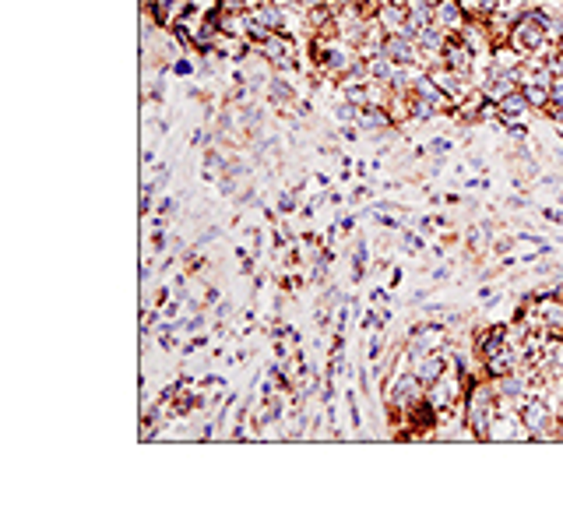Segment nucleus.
Masks as SVG:
<instances>
[{"instance_id": "nucleus-14", "label": "nucleus", "mask_w": 563, "mask_h": 532, "mask_svg": "<svg viewBox=\"0 0 563 532\" xmlns=\"http://www.w3.org/2000/svg\"><path fill=\"white\" fill-rule=\"evenodd\" d=\"M440 113V106L436 102H430V99H419V95H409V120H416V124H426V120H433Z\"/></svg>"}, {"instance_id": "nucleus-2", "label": "nucleus", "mask_w": 563, "mask_h": 532, "mask_svg": "<svg viewBox=\"0 0 563 532\" xmlns=\"http://www.w3.org/2000/svg\"><path fill=\"white\" fill-rule=\"evenodd\" d=\"M380 398L391 402V405H398V409H412L416 402L426 398V385L412 374V366H409V370H398L394 378H384Z\"/></svg>"}, {"instance_id": "nucleus-24", "label": "nucleus", "mask_w": 563, "mask_h": 532, "mask_svg": "<svg viewBox=\"0 0 563 532\" xmlns=\"http://www.w3.org/2000/svg\"><path fill=\"white\" fill-rule=\"evenodd\" d=\"M169 74H177V78H190V74H197V61H194V57H177L173 67H169Z\"/></svg>"}, {"instance_id": "nucleus-16", "label": "nucleus", "mask_w": 563, "mask_h": 532, "mask_svg": "<svg viewBox=\"0 0 563 532\" xmlns=\"http://www.w3.org/2000/svg\"><path fill=\"white\" fill-rule=\"evenodd\" d=\"M208 310L201 307V310H190L187 317H183V321H180V328H183V335H197V332H204L208 328Z\"/></svg>"}, {"instance_id": "nucleus-44", "label": "nucleus", "mask_w": 563, "mask_h": 532, "mask_svg": "<svg viewBox=\"0 0 563 532\" xmlns=\"http://www.w3.org/2000/svg\"><path fill=\"white\" fill-rule=\"evenodd\" d=\"M247 4H257V0H247Z\"/></svg>"}, {"instance_id": "nucleus-35", "label": "nucleus", "mask_w": 563, "mask_h": 532, "mask_svg": "<svg viewBox=\"0 0 563 532\" xmlns=\"http://www.w3.org/2000/svg\"><path fill=\"white\" fill-rule=\"evenodd\" d=\"M334 226H338V233H352L356 229V216H342Z\"/></svg>"}, {"instance_id": "nucleus-32", "label": "nucleus", "mask_w": 563, "mask_h": 532, "mask_svg": "<svg viewBox=\"0 0 563 532\" xmlns=\"http://www.w3.org/2000/svg\"><path fill=\"white\" fill-rule=\"evenodd\" d=\"M363 198H366V201H370V198H373V187H366V184H359V187H356V191H352V198H349V201H352V204H359V201H363Z\"/></svg>"}, {"instance_id": "nucleus-8", "label": "nucleus", "mask_w": 563, "mask_h": 532, "mask_svg": "<svg viewBox=\"0 0 563 532\" xmlns=\"http://www.w3.org/2000/svg\"><path fill=\"white\" fill-rule=\"evenodd\" d=\"M247 11H250L254 22L268 25L271 32H286V25H289V11L282 4H275V0H257V4H247Z\"/></svg>"}, {"instance_id": "nucleus-31", "label": "nucleus", "mask_w": 563, "mask_h": 532, "mask_svg": "<svg viewBox=\"0 0 563 532\" xmlns=\"http://www.w3.org/2000/svg\"><path fill=\"white\" fill-rule=\"evenodd\" d=\"M370 303H377V307H387V303H394V293H391V286H380V289H373V293H370Z\"/></svg>"}, {"instance_id": "nucleus-15", "label": "nucleus", "mask_w": 563, "mask_h": 532, "mask_svg": "<svg viewBox=\"0 0 563 532\" xmlns=\"http://www.w3.org/2000/svg\"><path fill=\"white\" fill-rule=\"evenodd\" d=\"M300 194L293 191V187H282L278 194H275V211L278 216H293V211H300V201H296Z\"/></svg>"}, {"instance_id": "nucleus-1", "label": "nucleus", "mask_w": 563, "mask_h": 532, "mask_svg": "<svg viewBox=\"0 0 563 532\" xmlns=\"http://www.w3.org/2000/svg\"><path fill=\"white\" fill-rule=\"evenodd\" d=\"M549 29L542 25V18L535 15V8H528L514 25H511V46L521 53V57H546L549 49Z\"/></svg>"}, {"instance_id": "nucleus-40", "label": "nucleus", "mask_w": 563, "mask_h": 532, "mask_svg": "<svg viewBox=\"0 0 563 532\" xmlns=\"http://www.w3.org/2000/svg\"><path fill=\"white\" fill-rule=\"evenodd\" d=\"M398 282H402V268H394V272H391V279H387V286L394 289V286H398Z\"/></svg>"}, {"instance_id": "nucleus-26", "label": "nucleus", "mask_w": 563, "mask_h": 532, "mask_svg": "<svg viewBox=\"0 0 563 532\" xmlns=\"http://www.w3.org/2000/svg\"><path fill=\"white\" fill-rule=\"evenodd\" d=\"M345 405H349V423H352L356 430H363V412H359V398H356L352 388L345 392Z\"/></svg>"}, {"instance_id": "nucleus-38", "label": "nucleus", "mask_w": 563, "mask_h": 532, "mask_svg": "<svg viewBox=\"0 0 563 532\" xmlns=\"http://www.w3.org/2000/svg\"><path fill=\"white\" fill-rule=\"evenodd\" d=\"M542 216H546L549 223H563V211H560V208H546V211H542Z\"/></svg>"}, {"instance_id": "nucleus-45", "label": "nucleus", "mask_w": 563, "mask_h": 532, "mask_svg": "<svg viewBox=\"0 0 563 532\" xmlns=\"http://www.w3.org/2000/svg\"><path fill=\"white\" fill-rule=\"evenodd\" d=\"M535 4H539V0H535Z\"/></svg>"}, {"instance_id": "nucleus-33", "label": "nucleus", "mask_w": 563, "mask_h": 532, "mask_svg": "<svg viewBox=\"0 0 563 532\" xmlns=\"http://www.w3.org/2000/svg\"><path fill=\"white\" fill-rule=\"evenodd\" d=\"M152 275H155V264H152V257L141 264V272H138V279H141V286H148L152 282Z\"/></svg>"}, {"instance_id": "nucleus-27", "label": "nucleus", "mask_w": 563, "mask_h": 532, "mask_svg": "<svg viewBox=\"0 0 563 532\" xmlns=\"http://www.w3.org/2000/svg\"><path fill=\"white\" fill-rule=\"evenodd\" d=\"M450 148H455V141H450V138H433V141L426 145V155L443 159V155H450Z\"/></svg>"}, {"instance_id": "nucleus-17", "label": "nucleus", "mask_w": 563, "mask_h": 532, "mask_svg": "<svg viewBox=\"0 0 563 532\" xmlns=\"http://www.w3.org/2000/svg\"><path fill=\"white\" fill-rule=\"evenodd\" d=\"M331 113H334V124H338V127H349V124L359 120V106H352V102L342 99V102H334V110H331Z\"/></svg>"}, {"instance_id": "nucleus-11", "label": "nucleus", "mask_w": 563, "mask_h": 532, "mask_svg": "<svg viewBox=\"0 0 563 532\" xmlns=\"http://www.w3.org/2000/svg\"><path fill=\"white\" fill-rule=\"evenodd\" d=\"M225 166H229V155H225V148H218V145L204 148V159H201V177L204 180L218 184L225 177Z\"/></svg>"}, {"instance_id": "nucleus-41", "label": "nucleus", "mask_w": 563, "mask_h": 532, "mask_svg": "<svg viewBox=\"0 0 563 532\" xmlns=\"http://www.w3.org/2000/svg\"><path fill=\"white\" fill-rule=\"evenodd\" d=\"M426 296H430V289H426V286H423V289H416V293H412V303H423V300H426Z\"/></svg>"}, {"instance_id": "nucleus-36", "label": "nucleus", "mask_w": 563, "mask_h": 532, "mask_svg": "<svg viewBox=\"0 0 563 532\" xmlns=\"http://www.w3.org/2000/svg\"><path fill=\"white\" fill-rule=\"evenodd\" d=\"M359 134H363V131H359L356 124H349V127H338V138H345V141H356Z\"/></svg>"}, {"instance_id": "nucleus-23", "label": "nucleus", "mask_w": 563, "mask_h": 532, "mask_svg": "<svg viewBox=\"0 0 563 532\" xmlns=\"http://www.w3.org/2000/svg\"><path fill=\"white\" fill-rule=\"evenodd\" d=\"M233 314H236V307H233L229 300H218V303L211 307V321H215V325H229Z\"/></svg>"}, {"instance_id": "nucleus-30", "label": "nucleus", "mask_w": 563, "mask_h": 532, "mask_svg": "<svg viewBox=\"0 0 563 532\" xmlns=\"http://www.w3.org/2000/svg\"><path fill=\"white\" fill-rule=\"evenodd\" d=\"M218 236H222V226H208L204 233H197V240H194V247L201 250V247H208V243H211V240H218Z\"/></svg>"}, {"instance_id": "nucleus-39", "label": "nucleus", "mask_w": 563, "mask_h": 532, "mask_svg": "<svg viewBox=\"0 0 563 532\" xmlns=\"http://www.w3.org/2000/svg\"><path fill=\"white\" fill-rule=\"evenodd\" d=\"M141 163H145V166L155 163V148H145V152H141Z\"/></svg>"}, {"instance_id": "nucleus-18", "label": "nucleus", "mask_w": 563, "mask_h": 532, "mask_svg": "<svg viewBox=\"0 0 563 532\" xmlns=\"http://www.w3.org/2000/svg\"><path fill=\"white\" fill-rule=\"evenodd\" d=\"M489 240H493V226L489 223H482V226H472L468 229V250L475 254V250H482V247H489Z\"/></svg>"}, {"instance_id": "nucleus-37", "label": "nucleus", "mask_w": 563, "mask_h": 532, "mask_svg": "<svg viewBox=\"0 0 563 532\" xmlns=\"http://www.w3.org/2000/svg\"><path fill=\"white\" fill-rule=\"evenodd\" d=\"M264 282H268V275H264V272H254V275H250V286H254V293H257V289H264Z\"/></svg>"}, {"instance_id": "nucleus-28", "label": "nucleus", "mask_w": 563, "mask_h": 532, "mask_svg": "<svg viewBox=\"0 0 563 532\" xmlns=\"http://www.w3.org/2000/svg\"><path fill=\"white\" fill-rule=\"evenodd\" d=\"M553 110H563V78H556L553 88H549V106H546V113H553Z\"/></svg>"}, {"instance_id": "nucleus-6", "label": "nucleus", "mask_w": 563, "mask_h": 532, "mask_svg": "<svg viewBox=\"0 0 563 532\" xmlns=\"http://www.w3.org/2000/svg\"><path fill=\"white\" fill-rule=\"evenodd\" d=\"M433 25H440L447 35L450 32H462L468 25V11L462 0H436V8H433Z\"/></svg>"}, {"instance_id": "nucleus-3", "label": "nucleus", "mask_w": 563, "mask_h": 532, "mask_svg": "<svg viewBox=\"0 0 563 532\" xmlns=\"http://www.w3.org/2000/svg\"><path fill=\"white\" fill-rule=\"evenodd\" d=\"M380 53L394 67H426V61H430L426 53L416 46V39H405V35H384Z\"/></svg>"}, {"instance_id": "nucleus-22", "label": "nucleus", "mask_w": 563, "mask_h": 532, "mask_svg": "<svg viewBox=\"0 0 563 532\" xmlns=\"http://www.w3.org/2000/svg\"><path fill=\"white\" fill-rule=\"evenodd\" d=\"M180 201H183V194L180 198H158L155 201V216H162V219H169V216H177V211H180Z\"/></svg>"}, {"instance_id": "nucleus-12", "label": "nucleus", "mask_w": 563, "mask_h": 532, "mask_svg": "<svg viewBox=\"0 0 563 532\" xmlns=\"http://www.w3.org/2000/svg\"><path fill=\"white\" fill-rule=\"evenodd\" d=\"M443 42H447V32H443L440 25H423V29L416 32V46L426 53V57H440V53H443Z\"/></svg>"}, {"instance_id": "nucleus-20", "label": "nucleus", "mask_w": 563, "mask_h": 532, "mask_svg": "<svg viewBox=\"0 0 563 532\" xmlns=\"http://www.w3.org/2000/svg\"><path fill=\"white\" fill-rule=\"evenodd\" d=\"M521 92H525L528 106H535V110H546V106H549V88H539V85H521Z\"/></svg>"}, {"instance_id": "nucleus-13", "label": "nucleus", "mask_w": 563, "mask_h": 532, "mask_svg": "<svg viewBox=\"0 0 563 532\" xmlns=\"http://www.w3.org/2000/svg\"><path fill=\"white\" fill-rule=\"evenodd\" d=\"M391 74H394V64L384 57V53H377V57H370V61H366V78H370L373 85H387V81H391Z\"/></svg>"}, {"instance_id": "nucleus-7", "label": "nucleus", "mask_w": 563, "mask_h": 532, "mask_svg": "<svg viewBox=\"0 0 563 532\" xmlns=\"http://www.w3.org/2000/svg\"><path fill=\"white\" fill-rule=\"evenodd\" d=\"M409 366H412V374L430 388V385H436V381L447 374V370H450V363H447V349H440V353H426V356L412 360Z\"/></svg>"}, {"instance_id": "nucleus-43", "label": "nucleus", "mask_w": 563, "mask_h": 532, "mask_svg": "<svg viewBox=\"0 0 563 532\" xmlns=\"http://www.w3.org/2000/svg\"><path fill=\"white\" fill-rule=\"evenodd\" d=\"M356 177H359V180H366V177H370V173H366V163H356Z\"/></svg>"}, {"instance_id": "nucleus-5", "label": "nucleus", "mask_w": 563, "mask_h": 532, "mask_svg": "<svg viewBox=\"0 0 563 532\" xmlns=\"http://www.w3.org/2000/svg\"><path fill=\"white\" fill-rule=\"evenodd\" d=\"M264 99H268L271 110L282 113V110H289V106H296L300 92H296V85H293L289 74H271V81L264 85Z\"/></svg>"}, {"instance_id": "nucleus-4", "label": "nucleus", "mask_w": 563, "mask_h": 532, "mask_svg": "<svg viewBox=\"0 0 563 532\" xmlns=\"http://www.w3.org/2000/svg\"><path fill=\"white\" fill-rule=\"evenodd\" d=\"M440 61L450 67V71H458L465 78H472V61H475V46L462 35V32H450L447 42H443V53H440Z\"/></svg>"}, {"instance_id": "nucleus-10", "label": "nucleus", "mask_w": 563, "mask_h": 532, "mask_svg": "<svg viewBox=\"0 0 563 532\" xmlns=\"http://www.w3.org/2000/svg\"><path fill=\"white\" fill-rule=\"evenodd\" d=\"M356 127L363 131V134H384V131H391L394 127V117H391V110L387 106H377V102H370V106H363L359 110V120H356Z\"/></svg>"}, {"instance_id": "nucleus-34", "label": "nucleus", "mask_w": 563, "mask_h": 532, "mask_svg": "<svg viewBox=\"0 0 563 532\" xmlns=\"http://www.w3.org/2000/svg\"><path fill=\"white\" fill-rule=\"evenodd\" d=\"M222 385H225V381H222L218 374H204V378L197 381V388H222Z\"/></svg>"}, {"instance_id": "nucleus-9", "label": "nucleus", "mask_w": 563, "mask_h": 532, "mask_svg": "<svg viewBox=\"0 0 563 532\" xmlns=\"http://www.w3.org/2000/svg\"><path fill=\"white\" fill-rule=\"evenodd\" d=\"M528 99H525V92L518 88V92H511L503 102H496V120H500V127H511V124H525L528 120Z\"/></svg>"}, {"instance_id": "nucleus-42", "label": "nucleus", "mask_w": 563, "mask_h": 532, "mask_svg": "<svg viewBox=\"0 0 563 532\" xmlns=\"http://www.w3.org/2000/svg\"><path fill=\"white\" fill-rule=\"evenodd\" d=\"M342 201H345L342 191H331V194H327V204H342Z\"/></svg>"}, {"instance_id": "nucleus-19", "label": "nucleus", "mask_w": 563, "mask_h": 532, "mask_svg": "<svg viewBox=\"0 0 563 532\" xmlns=\"http://www.w3.org/2000/svg\"><path fill=\"white\" fill-rule=\"evenodd\" d=\"M387 353V339H384V332H373V339L366 342V353H363V360L366 363H377L380 356Z\"/></svg>"}, {"instance_id": "nucleus-21", "label": "nucleus", "mask_w": 563, "mask_h": 532, "mask_svg": "<svg viewBox=\"0 0 563 532\" xmlns=\"http://www.w3.org/2000/svg\"><path fill=\"white\" fill-rule=\"evenodd\" d=\"M359 328H363V332H384V328H387V325H384L380 307H377V310H366V314L359 317Z\"/></svg>"}, {"instance_id": "nucleus-29", "label": "nucleus", "mask_w": 563, "mask_h": 532, "mask_svg": "<svg viewBox=\"0 0 563 532\" xmlns=\"http://www.w3.org/2000/svg\"><path fill=\"white\" fill-rule=\"evenodd\" d=\"M218 300H222V289H218V286H211V282H204V293H201V307H204V310H211V307H215Z\"/></svg>"}, {"instance_id": "nucleus-25", "label": "nucleus", "mask_w": 563, "mask_h": 532, "mask_svg": "<svg viewBox=\"0 0 563 532\" xmlns=\"http://www.w3.org/2000/svg\"><path fill=\"white\" fill-rule=\"evenodd\" d=\"M208 342H211V335H204V332H197V335H187V342L180 346V353H183V356H194V353H201V349H204Z\"/></svg>"}]
</instances>
